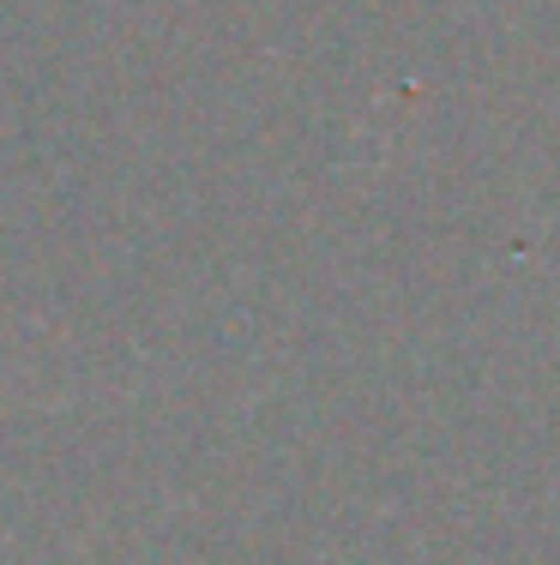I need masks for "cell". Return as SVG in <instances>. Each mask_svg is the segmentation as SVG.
Here are the masks:
<instances>
[]
</instances>
